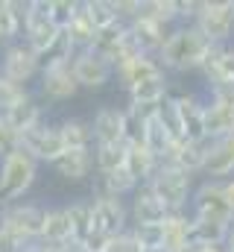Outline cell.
Segmentation results:
<instances>
[{
  "instance_id": "4",
  "label": "cell",
  "mask_w": 234,
  "mask_h": 252,
  "mask_svg": "<svg viewBox=\"0 0 234 252\" xmlns=\"http://www.w3.org/2000/svg\"><path fill=\"white\" fill-rule=\"evenodd\" d=\"M146 188L152 190L167 211H187L190 208V196H193V176L178 170V167H167L161 164L155 170V176L146 182Z\"/></svg>"
},
{
  "instance_id": "8",
  "label": "cell",
  "mask_w": 234,
  "mask_h": 252,
  "mask_svg": "<svg viewBox=\"0 0 234 252\" xmlns=\"http://www.w3.org/2000/svg\"><path fill=\"white\" fill-rule=\"evenodd\" d=\"M38 73H41V56L32 53L24 41H15L0 50V76L29 88V82L38 79Z\"/></svg>"
},
{
  "instance_id": "41",
  "label": "cell",
  "mask_w": 234,
  "mask_h": 252,
  "mask_svg": "<svg viewBox=\"0 0 234 252\" xmlns=\"http://www.w3.org/2000/svg\"><path fill=\"white\" fill-rule=\"evenodd\" d=\"M141 9H144V0H112V12L120 24H132L141 18Z\"/></svg>"
},
{
  "instance_id": "10",
  "label": "cell",
  "mask_w": 234,
  "mask_h": 252,
  "mask_svg": "<svg viewBox=\"0 0 234 252\" xmlns=\"http://www.w3.org/2000/svg\"><path fill=\"white\" fill-rule=\"evenodd\" d=\"M190 217H199V220H223V223H232V208L223 196V182L217 179H205L193 188L190 196Z\"/></svg>"
},
{
  "instance_id": "12",
  "label": "cell",
  "mask_w": 234,
  "mask_h": 252,
  "mask_svg": "<svg viewBox=\"0 0 234 252\" xmlns=\"http://www.w3.org/2000/svg\"><path fill=\"white\" fill-rule=\"evenodd\" d=\"M91 208H94V232L106 238H117L129 232L132 220H129V205L123 199L106 196V193H91Z\"/></svg>"
},
{
  "instance_id": "23",
  "label": "cell",
  "mask_w": 234,
  "mask_h": 252,
  "mask_svg": "<svg viewBox=\"0 0 234 252\" xmlns=\"http://www.w3.org/2000/svg\"><path fill=\"white\" fill-rule=\"evenodd\" d=\"M27 0H0V50L24 38Z\"/></svg>"
},
{
  "instance_id": "27",
  "label": "cell",
  "mask_w": 234,
  "mask_h": 252,
  "mask_svg": "<svg viewBox=\"0 0 234 252\" xmlns=\"http://www.w3.org/2000/svg\"><path fill=\"white\" fill-rule=\"evenodd\" d=\"M144 144L149 147V153H152L158 161L170 153V147L176 144V138L170 135V129L164 126L161 115H158V109H152V112L146 115V124H144Z\"/></svg>"
},
{
  "instance_id": "19",
  "label": "cell",
  "mask_w": 234,
  "mask_h": 252,
  "mask_svg": "<svg viewBox=\"0 0 234 252\" xmlns=\"http://www.w3.org/2000/svg\"><path fill=\"white\" fill-rule=\"evenodd\" d=\"M161 247L167 252H178L193 247V217L190 211H170L161 223Z\"/></svg>"
},
{
  "instance_id": "21",
  "label": "cell",
  "mask_w": 234,
  "mask_h": 252,
  "mask_svg": "<svg viewBox=\"0 0 234 252\" xmlns=\"http://www.w3.org/2000/svg\"><path fill=\"white\" fill-rule=\"evenodd\" d=\"M129 32H132V38H135V44L141 47V53H146V56H158L161 53V47L167 44V38H170V27H161V24H155V21H149V18H138V21H132L129 24Z\"/></svg>"
},
{
  "instance_id": "9",
  "label": "cell",
  "mask_w": 234,
  "mask_h": 252,
  "mask_svg": "<svg viewBox=\"0 0 234 252\" xmlns=\"http://www.w3.org/2000/svg\"><path fill=\"white\" fill-rule=\"evenodd\" d=\"M38 94L47 103H64L79 94V82L70 70V62H41Z\"/></svg>"
},
{
  "instance_id": "11",
  "label": "cell",
  "mask_w": 234,
  "mask_h": 252,
  "mask_svg": "<svg viewBox=\"0 0 234 252\" xmlns=\"http://www.w3.org/2000/svg\"><path fill=\"white\" fill-rule=\"evenodd\" d=\"M170 100L178 112L184 141H208V135H205V94L196 88H187V91L170 94Z\"/></svg>"
},
{
  "instance_id": "43",
  "label": "cell",
  "mask_w": 234,
  "mask_h": 252,
  "mask_svg": "<svg viewBox=\"0 0 234 252\" xmlns=\"http://www.w3.org/2000/svg\"><path fill=\"white\" fill-rule=\"evenodd\" d=\"M106 252H144V247H141V241H138V238L132 235V229H129V232L112 238L109 247H106Z\"/></svg>"
},
{
  "instance_id": "44",
  "label": "cell",
  "mask_w": 234,
  "mask_h": 252,
  "mask_svg": "<svg viewBox=\"0 0 234 252\" xmlns=\"http://www.w3.org/2000/svg\"><path fill=\"white\" fill-rule=\"evenodd\" d=\"M199 6H202V0H176L178 24H193V21H196V15H199Z\"/></svg>"
},
{
  "instance_id": "26",
  "label": "cell",
  "mask_w": 234,
  "mask_h": 252,
  "mask_svg": "<svg viewBox=\"0 0 234 252\" xmlns=\"http://www.w3.org/2000/svg\"><path fill=\"white\" fill-rule=\"evenodd\" d=\"M205 135H208V141H220V138L234 135V106L214 103L205 97Z\"/></svg>"
},
{
  "instance_id": "33",
  "label": "cell",
  "mask_w": 234,
  "mask_h": 252,
  "mask_svg": "<svg viewBox=\"0 0 234 252\" xmlns=\"http://www.w3.org/2000/svg\"><path fill=\"white\" fill-rule=\"evenodd\" d=\"M9 124L15 126L18 132H27V129H32V126L44 124L47 118H44V106L32 97V100H27V103H21V106H15L12 112H6L3 115Z\"/></svg>"
},
{
  "instance_id": "45",
  "label": "cell",
  "mask_w": 234,
  "mask_h": 252,
  "mask_svg": "<svg viewBox=\"0 0 234 252\" xmlns=\"http://www.w3.org/2000/svg\"><path fill=\"white\" fill-rule=\"evenodd\" d=\"M24 247H27L24 241H18L15 235H9V232L0 229V252H21Z\"/></svg>"
},
{
  "instance_id": "22",
  "label": "cell",
  "mask_w": 234,
  "mask_h": 252,
  "mask_svg": "<svg viewBox=\"0 0 234 252\" xmlns=\"http://www.w3.org/2000/svg\"><path fill=\"white\" fill-rule=\"evenodd\" d=\"M158 167H161V161L149 153V147L144 141H129L126 144V170L135 176L138 185H146L155 176Z\"/></svg>"
},
{
  "instance_id": "36",
  "label": "cell",
  "mask_w": 234,
  "mask_h": 252,
  "mask_svg": "<svg viewBox=\"0 0 234 252\" xmlns=\"http://www.w3.org/2000/svg\"><path fill=\"white\" fill-rule=\"evenodd\" d=\"M32 97H35V94H32L27 85H18V82H12V79L0 76V115L12 112L15 106L27 103V100H32Z\"/></svg>"
},
{
  "instance_id": "35",
  "label": "cell",
  "mask_w": 234,
  "mask_h": 252,
  "mask_svg": "<svg viewBox=\"0 0 234 252\" xmlns=\"http://www.w3.org/2000/svg\"><path fill=\"white\" fill-rule=\"evenodd\" d=\"M144 18L161 24V27H178V9H176V0H144V9H141Z\"/></svg>"
},
{
  "instance_id": "53",
  "label": "cell",
  "mask_w": 234,
  "mask_h": 252,
  "mask_svg": "<svg viewBox=\"0 0 234 252\" xmlns=\"http://www.w3.org/2000/svg\"><path fill=\"white\" fill-rule=\"evenodd\" d=\"M232 229H234V217H232Z\"/></svg>"
},
{
  "instance_id": "51",
  "label": "cell",
  "mask_w": 234,
  "mask_h": 252,
  "mask_svg": "<svg viewBox=\"0 0 234 252\" xmlns=\"http://www.w3.org/2000/svg\"><path fill=\"white\" fill-rule=\"evenodd\" d=\"M50 252H64V247H50Z\"/></svg>"
},
{
  "instance_id": "39",
  "label": "cell",
  "mask_w": 234,
  "mask_h": 252,
  "mask_svg": "<svg viewBox=\"0 0 234 252\" xmlns=\"http://www.w3.org/2000/svg\"><path fill=\"white\" fill-rule=\"evenodd\" d=\"M79 12V0H50V18L58 30H64Z\"/></svg>"
},
{
  "instance_id": "24",
  "label": "cell",
  "mask_w": 234,
  "mask_h": 252,
  "mask_svg": "<svg viewBox=\"0 0 234 252\" xmlns=\"http://www.w3.org/2000/svg\"><path fill=\"white\" fill-rule=\"evenodd\" d=\"M41 241L47 247H64L73 241V229H70V217H67L64 205H44Z\"/></svg>"
},
{
  "instance_id": "6",
  "label": "cell",
  "mask_w": 234,
  "mask_h": 252,
  "mask_svg": "<svg viewBox=\"0 0 234 252\" xmlns=\"http://www.w3.org/2000/svg\"><path fill=\"white\" fill-rule=\"evenodd\" d=\"M193 27L211 44H232L234 41V0H202Z\"/></svg>"
},
{
  "instance_id": "29",
  "label": "cell",
  "mask_w": 234,
  "mask_h": 252,
  "mask_svg": "<svg viewBox=\"0 0 234 252\" xmlns=\"http://www.w3.org/2000/svg\"><path fill=\"white\" fill-rule=\"evenodd\" d=\"M67 217H70V229H73V241H85L94 229V208H91V196H79V199H70L64 205Z\"/></svg>"
},
{
  "instance_id": "25",
  "label": "cell",
  "mask_w": 234,
  "mask_h": 252,
  "mask_svg": "<svg viewBox=\"0 0 234 252\" xmlns=\"http://www.w3.org/2000/svg\"><path fill=\"white\" fill-rule=\"evenodd\" d=\"M53 170L64 182H85L94 173V150H67L53 164Z\"/></svg>"
},
{
  "instance_id": "3",
  "label": "cell",
  "mask_w": 234,
  "mask_h": 252,
  "mask_svg": "<svg viewBox=\"0 0 234 252\" xmlns=\"http://www.w3.org/2000/svg\"><path fill=\"white\" fill-rule=\"evenodd\" d=\"M61 30L50 18V0H27V15H24V44L38 53L41 59L53 50Z\"/></svg>"
},
{
  "instance_id": "42",
  "label": "cell",
  "mask_w": 234,
  "mask_h": 252,
  "mask_svg": "<svg viewBox=\"0 0 234 252\" xmlns=\"http://www.w3.org/2000/svg\"><path fill=\"white\" fill-rule=\"evenodd\" d=\"M202 91H205V97L214 100V103L234 106V82H214V85H205Z\"/></svg>"
},
{
  "instance_id": "18",
  "label": "cell",
  "mask_w": 234,
  "mask_h": 252,
  "mask_svg": "<svg viewBox=\"0 0 234 252\" xmlns=\"http://www.w3.org/2000/svg\"><path fill=\"white\" fill-rule=\"evenodd\" d=\"M155 76H164V67L158 62V56H146V53H141V56L123 62L120 67H115V79L120 82L123 91H129L132 85H141L146 79H155Z\"/></svg>"
},
{
  "instance_id": "20",
  "label": "cell",
  "mask_w": 234,
  "mask_h": 252,
  "mask_svg": "<svg viewBox=\"0 0 234 252\" xmlns=\"http://www.w3.org/2000/svg\"><path fill=\"white\" fill-rule=\"evenodd\" d=\"M126 97H129V106H132V109L152 112V109H158V106L170 97V76L164 73V76L146 79V82H141V85H132V88L126 91Z\"/></svg>"
},
{
  "instance_id": "28",
  "label": "cell",
  "mask_w": 234,
  "mask_h": 252,
  "mask_svg": "<svg viewBox=\"0 0 234 252\" xmlns=\"http://www.w3.org/2000/svg\"><path fill=\"white\" fill-rule=\"evenodd\" d=\"M58 132H61L67 150H94V129H91V121H85V118H64V121L58 124Z\"/></svg>"
},
{
  "instance_id": "37",
  "label": "cell",
  "mask_w": 234,
  "mask_h": 252,
  "mask_svg": "<svg viewBox=\"0 0 234 252\" xmlns=\"http://www.w3.org/2000/svg\"><path fill=\"white\" fill-rule=\"evenodd\" d=\"M82 12L91 18V24L97 27V32L117 21L115 12H112V0H82Z\"/></svg>"
},
{
  "instance_id": "2",
  "label": "cell",
  "mask_w": 234,
  "mask_h": 252,
  "mask_svg": "<svg viewBox=\"0 0 234 252\" xmlns=\"http://www.w3.org/2000/svg\"><path fill=\"white\" fill-rule=\"evenodd\" d=\"M38 170H41V164L24 147L9 153L6 158H0V199H3V205L24 199L32 190V185L38 182Z\"/></svg>"
},
{
  "instance_id": "38",
  "label": "cell",
  "mask_w": 234,
  "mask_h": 252,
  "mask_svg": "<svg viewBox=\"0 0 234 252\" xmlns=\"http://www.w3.org/2000/svg\"><path fill=\"white\" fill-rule=\"evenodd\" d=\"M202 76H205V85H214V82H234V44H229V50H226V56L220 59V64L211 67V70H205Z\"/></svg>"
},
{
  "instance_id": "15",
  "label": "cell",
  "mask_w": 234,
  "mask_h": 252,
  "mask_svg": "<svg viewBox=\"0 0 234 252\" xmlns=\"http://www.w3.org/2000/svg\"><path fill=\"white\" fill-rule=\"evenodd\" d=\"M208 147H211V141H176L170 147V153L161 158V164L178 167L190 176H199L202 164H205V156H208Z\"/></svg>"
},
{
  "instance_id": "14",
  "label": "cell",
  "mask_w": 234,
  "mask_h": 252,
  "mask_svg": "<svg viewBox=\"0 0 234 252\" xmlns=\"http://www.w3.org/2000/svg\"><path fill=\"white\" fill-rule=\"evenodd\" d=\"M94 144H126V109L100 106L91 118Z\"/></svg>"
},
{
  "instance_id": "49",
  "label": "cell",
  "mask_w": 234,
  "mask_h": 252,
  "mask_svg": "<svg viewBox=\"0 0 234 252\" xmlns=\"http://www.w3.org/2000/svg\"><path fill=\"white\" fill-rule=\"evenodd\" d=\"M193 252H226L223 247H208V244H196L193 247Z\"/></svg>"
},
{
  "instance_id": "32",
  "label": "cell",
  "mask_w": 234,
  "mask_h": 252,
  "mask_svg": "<svg viewBox=\"0 0 234 252\" xmlns=\"http://www.w3.org/2000/svg\"><path fill=\"white\" fill-rule=\"evenodd\" d=\"M126 167V144H94V170L97 176Z\"/></svg>"
},
{
  "instance_id": "5",
  "label": "cell",
  "mask_w": 234,
  "mask_h": 252,
  "mask_svg": "<svg viewBox=\"0 0 234 252\" xmlns=\"http://www.w3.org/2000/svg\"><path fill=\"white\" fill-rule=\"evenodd\" d=\"M41 226H44V205H38V202L18 199V202L3 205V211H0V229L15 235L24 244L41 241Z\"/></svg>"
},
{
  "instance_id": "7",
  "label": "cell",
  "mask_w": 234,
  "mask_h": 252,
  "mask_svg": "<svg viewBox=\"0 0 234 252\" xmlns=\"http://www.w3.org/2000/svg\"><path fill=\"white\" fill-rule=\"evenodd\" d=\"M21 147L38 161V164H56L58 158L67 153V147H64V138H61V132H58V124H38L32 126V129H27V132H21Z\"/></svg>"
},
{
  "instance_id": "30",
  "label": "cell",
  "mask_w": 234,
  "mask_h": 252,
  "mask_svg": "<svg viewBox=\"0 0 234 252\" xmlns=\"http://www.w3.org/2000/svg\"><path fill=\"white\" fill-rule=\"evenodd\" d=\"M138 188H141V185L135 182V176H132L126 167H120V170H115V173H103V176H97L94 193H106V196L123 199V196H132Z\"/></svg>"
},
{
  "instance_id": "31",
  "label": "cell",
  "mask_w": 234,
  "mask_h": 252,
  "mask_svg": "<svg viewBox=\"0 0 234 252\" xmlns=\"http://www.w3.org/2000/svg\"><path fill=\"white\" fill-rule=\"evenodd\" d=\"M64 32V38L73 44V50L79 53V50H91L94 47V38H97V27L91 24V18L82 12V0H79V12H76V18L61 30Z\"/></svg>"
},
{
  "instance_id": "48",
  "label": "cell",
  "mask_w": 234,
  "mask_h": 252,
  "mask_svg": "<svg viewBox=\"0 0 234 252\" xmlns=\"http://www.w3.org/2000/svg\"><path fill=\"white\" fill-rule=\"evenodd\" d=\"M64 252H88V250H85V244H79V241H70V244H64Z\"/></svg>"
},
{
  "instance_id": "34",
  "label": "cell",
  "mask_w": 234,
  "mask_h": 252,
  "mask_svg": "<svg viewBox=\"0 0 234 252\" xmlns=\"http://www.w3.org/2000/svg\"><path fill=\"white\" fill-rule=\"evenodd\" d=\"M229 229H232V223H223V220H199V217H193V247H196V244L223 247L226 238H229Z\"/></svg>"
},
{
  "instance_id": "47",
  "label": "cell",
  "mask_w": 234,
  "mask_h": 252,
  "mask_svg": "<svg viewBox=\"0 0 234 252\" xmlns=\"http://www.w3.org/2000/svg\"><path fill=\"white\" fill-rule=\"evenodd\" d=\"M21 252H50V247H47L44 241H32V244H27Z\"/></svg>"
},
{
  "instance_id": "46",
  "label": "cell",
  "mask_w": 234,
  "mask_h": 252,
  "mask_svg": "<svg viewBox=\"0 0 234 252\" xmlns=\"http://www.w3.org/2000/svg\"><path fill=\"white\" fill-rule=\"evenodd\" d=\"M223 196H226V202H229V208H232V214H234V176L223 182Z\"/></svg>"
},
{
  "instance_id": "17",
  "label": "cell",
  "mask_w": 234,
  "mask_h": 252,
  "mask_svg": "<svg viewBox=\"0 0 234 252\" xmlns=\"http://www.w3.org/2000/svg\"><path fill=\"white\" fill-rule=\"evenodd\" d=\"M202 176L205 179H217V182H226V179L234 176V135L211 141L205 164H202Z\"/></svg>"
},
{
  "instance_id": "16",
  "label": "cell",
  "mask_w": 234,
  "mask_h": 252,
  "mask_svg": "<svg viewBox=\"0 0 234 252\" xmlns=\"http://www.w3.org/2000/svg\"><path fill=\"white\" fill-rule=\"evenodd\" d=\"M167 214L170 211L164 208V202L146 188V185H141V188L132 193V205H129L132 226H161L167 220Z\"/></svg>"
},
{
  "instance_id": "13",
  "label": "cell",
  "mask_w": 234,
  "mask_h": 252,
  "mask_svg": "<svg viewBox=\"0 0 234 252\" xmlns=\"http://www.w3.org/2000/svg\"><path fill=\"white\" fill-rule=\"evenodd\" d=\"M70 70L79 82V88H88V91H100L106 88L112 79H115V67L112 62H106L100 53L94 50H79L70 62Z\"/></svg>"
},
{
  "instance_id": "40",
  "label": "cell",
  "mask_w": 234,
  "mask_h": 252,
  "mask_svg": "<svg viewBox=\"0 0 234 252\" xmlns=\"http://www.w3.org/2000/svg\"><path fill=\"white\" fill-rule=\"evenodd\" d=\"M15 150H21V132L0 115V158H6Z\"/></svg>"
},
{
  "instance_id": "52",
  "label": "cell",
  "mask_w": 234,
  "mask_h": 252,
  "mask_svg": "<svg viewBox=\"0 0 234 252\" xmlns=\"http://www.w3.org/2000/svg\"><path fill=\"white\" fill-rule=\"evenodd\" d=\"M0 211H3V199H0Z\"/></svg>"
},
{
  "instance_id": "50",
  "label": "cell",
  "mask_w": 234,
  "mask_h": 252,
  "mask_svg": "<svg viewBox=\"0 0 234 252\" xmlns=\"http://www.w3.org/2000/svg\"><path fill=\"white\" fill-rule=\"evenodd\" d=\"M144 252H167L164 247H152V250H144Z\"/></svg>"
},
{
  "instance_id": "1",
  "label": "cell",
  "mask_w": 234,
  "mask_h": 252,
  "mask_svg": "<svg viewBox=\"0 0 234 252\" xmlns=\"http://www.w3.org/2000/svg\"><path fill=\"white\" fill-rule=\"evenodd\" d=\"M211 50V41L193 27V24H178L173 27L167 44L158 53V62L164 67V73H187V70H199L205 56Z\"/></svg>"
}]
</instances>
